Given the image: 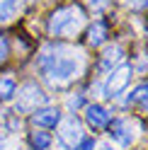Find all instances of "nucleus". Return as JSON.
<instances>
[{
  "label": "nucleus",
  "mask_w": 148,
  "mask_h": 150,
  "mask_svg": "<svg viewBox=\"0 0 148 150\" xmlns=\"http://www.w3.org/2000/svg\"><path fill=\"white\" fill-rule=\"evenodd\" d=\"M29 143L34 150H46L51 145V136L49 133H44V131H34V133L29 136Z\"/></svg>",
  "instance_id": "nucleus-13"
},
{
  "label": "nucleus",
  "mask_w": 148,
  "mask_h": 150,
  "mask_svg": "<svg viewBox=\"0 0 148 150\" xmlns=\"http://www.w3.org/2000/svg\"><path fill=\"white\" fill-rule=\"evenodd\" d=\"M146 95H148V85H138V87H134V92L129 95V104H141V102L146 99Z\"/></svg>",
  "instance_id": "nucleus-14"
},
{
  "label": "nucleus",
  "mask_w": 148,
  "mask_h": 150,
  "mask_svg": "<svg viewBox=\"0 0 148 150\" xmlns=\"http://www.w3.org/2000/svg\"><path fill=\"white\" fill-rule=\"evenodd\" d=\"M85 3L90 5V10H92V12H102L105 7L109 5V0H85Z\"/></svg>",
  "instance_id": "nucleus-15"
},
{
  "label": "nucleus",
  "mask_w": 148,
  "mask_h": 150,
  "mask_svg": "<svg viewBox=\"0 0 148 150\" xmlns=\"http://www.w3.org/2000/svg\"><path fill=\"white\" fill-rule=\"evenodd\" d=\"M20 10V0H0V22H10Z\"/></svg>",
  "instance_id": "nucleus-11"
},
{
  "label": "nucleus",
  "mask_w": 148,
  "mask_h": 150,
  "mask_svg": "<svg viewBox=\"0 0 148 150\" xmlns=\"http://www.w3.org/2000/svg\"><path fill=\"white\" fill-rule=\"evenodd\" d=\"M122 61H124V49L122 46H109V49L100 56V65L97 68L102 73H109V70H114L117 65H122Z\"/></svg>",
  "instance_id": "nucleus-8"
},
{
  "label": "nucleus",
  "mask_w": 148,
  "mask_h": 150,
  "mask_svg": "<svg viewBox=\"0 0 148 150\" xmlns=\"http://www.w3.org/2000/svg\"><path fill=\"white\" fill-rule=\"evenodd\" d=\"M15 92H17L15 80L10 78V75H5V78L0 80V102H10L15 97Z\"/></svg>",
  "instance_id": "nucleus-12"
},
{
  "label": "nucleus",
  "mask_w": 148,
  "mask_h": 150,
  "mask_svg": "<svg viewBox=\"0 0 148 150\" xmlns=\"http://www.w3.org/2000/svg\"><path fill=\"white\" fill-rule=\"evenodd\" d=\"M105 39H107V24L102 20H97L88 29V44L90 46H100V44H105Z\"/></svg>",
  "instance_id": "nucleus-10"
},
{
  "label": "nucleus",
  "mask_w": 148,
  "mask_h": 150,
  "mask_svg": "<svg viewBox=\"0 0 148 150\" xmlns=\"http://www.w3.org/2000/svg\"><path fill=\"white\" fill-rule=\"evenodd\" d=\"M102 150H114V148L112 145H102Z\"/></svg>",
  "instance_id": "nucleus-21"
},
{
  "label": "nucleus",
  "mask_w": 148,
  "mask_h": 150,
  "mask_svg": "<svg viewBox=\"0 0 148 150\" xmlns=\"http://www.w3.org/2000/svg\"><path fill=\"white\" fill-rule=\"evenodd\" d=\"M85 24V12L80 5L61 7L49 17V34L51 36H75Z\"/></svg>",
  "instance_id": "nucleus-2"
},
{
  "label": "nucleus",
  "mask_w": 148,
  "mask_h": 150,
  "mask_svg": "<svg viewBox=\"0 0 148 150\" xmlns=\"http://www.w3.org/2000/svg\"><path fill=\"white\" fill-rule=\"evenodd\" d=\"M112 138L117 140L119 145H131L136 140V133H134V121L129 119H117L112 124Z\"/></svg>",
  "instance_id": "nucleus-6"
},
{
  "label": "nucleus",
  "mask_w": 148,
  "mask_h": 150,
  "mask_svg": "<svg viewBox=\"0 0 148 150\" xmlns=\"http://www.w3.org/2000/svg\"><path fill=\"white\" fill-rule=\"evenodd\" d=\"M0 150H3V145H0Z\"/></svg>",
  "instance_id": "nucleus-22"
},
{
  "label": "nucleus",
  "mask_w": 148,
  "mask_h": 150,
  "mask_svg": "<svg viewBox=\"0 0 148 150\" xmlns=\"http://www.w3.org/2000/svg\"><path fill=\"white\" fill-rule=\"evenodd\" d=\"M85 119H88L90 126L105 128V126L109 124V119H112V114H109L102 104H88V107H85Z\"/></svg>",
  "instance_id": "nucleus-9"
},
{
  "label": "nucleus",
  "mask_w": 148,
  "mask_h": 150,
  "mask_svg": "<svg viewBox=\"0 0 148 150\" xmlns=\"http://www.w3.org/2000/svg\"><path fill=\"white\" fill-rule=\"evenodd\" d=\"M78 107H83V95H73L68 99V109H78Z\"/></svg>",
  "instance_id": "nucleus-19"
},
{
  "label": "nucleus",
  "mask_w": 148,
  "mask_h": 150,
  "mask_svg": "<svg viewBox=\"0 0 148 150\" xmlns=\"http://www.w3.org/2000/svg\"><path fill=\"white\" fill-rule=\"evenodd\" d=\"M32 121H34V126L53 128V126H58V121H61V111H58L56 107H41V109H34Z\"/></svg>",
  "instance_id": "nucleus-7"
},
{
  "label": "nucleus",
  "mask_w": 148,
  "mask_h": 150,
  "mask_svg": "<svg viewBox=\"0 0 148 150\" xmlns=\"http://www.w3.org/2000/svg\"><path fill=\"white\" fill-rule=\"evenodd\" d=\"M5 58H7V39L0 34V63H3Z\"/></svg>",
  "instance_id": "nucleus-18"
},
{
  "label": "nucleus",
  "mask_w": 148,
  "mask_h": 150,
  "mask_svg": "<svg viewBox=\"0 0 148 150\" xmlns=\"http://www.w3.org/2000/svg\"><path fill=\"white\" fill-rule=\"evenodd\" d=\"M46 97L44 90L36 85V82H27V85L17 92V111H22V114H27V111H34L39 109L41 104H46Z\"/></svg>",
  "instance_id": "nucleus-3"
},
{
  "label": "nucleus",
  "mask_w": 148,
  "mask_h": 150,
  "mask_svg": "<svg viewBox=\"0 0 148 150\" xmlns=\"http://www.w3.org/2000/svg\"><path fill=\"white\" fill-rule=\"evenodd\" d=\"M58 138H61V143H66L68 148H75L83 140V126H80L78 116L70 114V116L58 121Z\"/></svg>",
  "instance_id": "nucleus-5"
},
{
  "label": "nucleus",
  "mask_w": 148,
  "mask_h": 150,
  "mask_svg": "<svg viewBox=\"0 0 148 150\" xmlns=\"http://www.w3.org/2000/svg\"><path fill=\"white\" fill-rule=\"evenodd\" d=\"M141 104H143V109H146V111H148V95H146V99H143V102H141Z\"/></svg>",
  "instance_id": "nucleus-20"
},
{
  "label": "nucleus",
  "mask_w": 148,
  "mask_h": 150,
  "mask_svg": "<svg viewBox=\"0 0 148 150\" xmlns=\"http://www.w3.org/2000/svg\"><path fill=\"white\" fill-rule=\"evenodd\" d=\"M73 150H95V140H92V138H83Z\"/></svg>",
  "instance_id": "nucleus-16"
},
{
  "label": "nucleus",
  "mask_w": 148,
  "mask_h": 150,
  "mask_svg": "<svg viewBox=\"0 0 148 150\" xmlns=\"http://www.w3.org/2000/svg\"><path fill=\"white\" fill-rule=\"evenodd\" d=\"M83 68H85L83 53L68 44H49L39 56V70L44 80L53 87H68L80 78Z\"/></svg>",
  "instance_id": "nucleus-1"
},
{
  "label": "nucleus",
  "mask_w": 148,
  "mask_h": 150,
  "mask_svg": "<svg viewBox=\"0 0 148 150\" xmlns=\"http://www.w3.org/2000/svg\"><path fill=\"white\" fill-rule=\"evenodd\" d=\"M122 3L129 5V7H134V10H141V7L148 5V0H122Z\"/></svg>",
  "instance_id": "nucleus-17"
},
{
  "label": "nucleus",
  "mask_w": 148,
  "mask_h": 150,
  "mask_svg": "<svg viewBox=\"0 0 148 150\" xmlns=\"http://www.w3.org/2000/svg\"><path fill=\"white\" fill-rule=\"evenodd\" d=\"M129 80H131V65L129 63H122V65H117L114 70H109V78L105 82V95L109 99H114L119 97L124 92V87L129 85Z\"/></svg>",
  "instance_id": "nucleus-4"
}]
</instances>
